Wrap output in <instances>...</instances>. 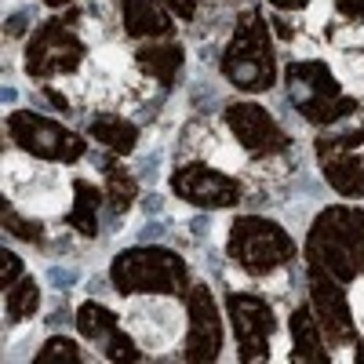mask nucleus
<instances>
[{
	"label": "nucleus",
	"instance_id": "2f4dec72",
	"mask_svg": "<svg viewBox=\"0 0 364 364\" xmlns=\"http://www.w3.org/2000/svg\"><path fill=\"white\" fill-rule=\"evenodd\" d=\"M357 360H364V343H360V350H357Z\"/></svg>",
	"mask_w": 364,
	"mask_h": 364
},
{
	"label": "nucleus",
	"instance_id": "b1692460",
	"mask_svg": "<svg viewBox=\"0 0 364 364\" xmlns=\"http://www.w3.org/2000/svg\"><path fill=\"white\" fill-rule=\"evenodd\" d=\"M4 226H8V233H15V237H22V240H33V245H41L44 240V230H41V223H22V215L8 204V211H4Z\"/></svg>",
	"mask_w": 364,
	"mask_h": 364
},
{
	"label": "nucleus",
	"instance_id": "412c9836",
	"mask_svg": "<svg viewBox=\"0 0 364 364\" xmlns=\"http://www.w3.org/2000/svg\"><path fill=\"white\" fill-rule=\"evenodd\" d=\"M4 306H8V321L33 317L37 306H41V288L29 281V277H18L11 288H4Z\"/></svg>",
	"mask_w": 364,
	"mask_h": 364
},
{
	"label": "nucleus",
	"instance_id": "cd10ccee",
	"mask_svg": "<svg viewBox=\"0 0 364 364\" xmlns=\"http://www.w3.org/2000/svg\"><path fill=\"white\" fill-rule=\"evenodd\" d=\"M164 4L178 15V18H193L197 15V4H200V0H164Z\"/></svg>",
	"mask_w": 364,
	"mask_h": 364
},
{
	"label": "nucleus",
	"instance_id": "f03ea898",
	"mask_svg": "<svg viewBox=\"0 0 364 364\" xmlns=\"http://www.w3.org/2000/svg\"><path fill=\"white\" fill-rule=\"evenodd\" d=\"M109 281L120 295H186L193 284L186 259L157 245L120 252L109 266Z\"/></svg>",
	"mask_w": 364,
	"mask_h": 364
},
{
	"label": "nucleus",
	"instance_id": "6e6552de",
	"mask_svg": "<svg viewBox=\"0 0 364 364\" xmlns=\"http://www.w3.org/2000/svg\"><path fill=\"white\" fill-rule=\"evenodd\" d=\"M226 314H230L233 336H237V357L245 360V364L262 360L269 353L273 328H277L273 306H269L266 299L252 295V291H230L226 295Z\"/></svg>",
	"mask_w": 364,
	"mask_h": 364
},
{
	"label": "nucleus",
	"instance_id": "c756f323",
	"mask_svg": "<svg viewBox=\"0 0 364 364\" xmlns=\"http://www.w3.org/2000/svg\"><path fill=\"white\" fill-rule=\"evenodd\" d=\"M273 8H281V11H299V8H306L310 0H269Z\"/></svg>",
	"mask_w": 364,
	"mask_h": 364
},
{
	"label": "nucleus",
	"instance_id": "dca6fc26",
	"mask_svg": "<svg viewBox=\"0 0 364 364\" xmlns=\"http://www.w3.org/2000/svg\"><path fill=\"white\" fill-rule=\"evenodd\" d=\"M87 135L95 139L99 146H106L109 154H132L135 142H139V128L132 124V120L113 117V113H99V117H91Z\"/></svg>",
	"mask_w": 364,
	"mask_h": 364
},
{
	"label": "nucleus",
	"instance_id": "423d86ee",
	"mask_svg": "<svg viewBox=\"0 0 364 364\" xmlns=\"http://www.w3.org/2000/svg\"><path fill=\"white\" fill-rule=\"evenodd\" d=\"M84 11H66L44 22L26 44V73L48 80L55 73H73L84 63V41L77 37V22Z\"/></svg>",
	"mask_w": 364,
	"mask_h": 364
},
{
	"label": "nucleus",
	"instance_id": "4be33fe9",
	"mask_svg": "<svg viewBox=\"0 0 364 364\" xmlns=\"http://www.w3.org/2000/svg\"><path fill=\"white\" fill-rule=\"evenodd\" d=\"M51 360H80V350L70 343V339H63V336H51L41 350H37V357H33V364H51Z\"/></svg>",
	"mask_w": 364,
	"mask_h": 364
},
{
	"label": "nucleus",
	"instance_id": "9d476101",
	"mask_svg": "<svg viewBox=\"0 0 364 364\" xmlns=\"http://www.w3.org/2000/svg\"><path fill=\"white\" fill-rule=\"evenodd\" d=\"M226 124L233 132V139L248 149L255 157H273V154H284L291 146L288 132H281V124L273 120L259 102H230L226 106Z\"/></svg>",
	"mask_w": 364,
	"mask_h": 364
},
{
	"label": "nucleus",
	"instance_id": "c85d7f7f",
	"mask_svg": "<svg viewBox=\"0 0 364 364\" xmlns=\"http://www.w3.org/2000/svg\"><path fill=\"white\" fill-rule=\"evenodd\" d=\"M29 18H33V11H18V15H15V18L8 22V33H11V37H18L22 29L29 26Z\"/></svg>",
	"mask_w": 364,
	"mask_h": 364
},
{
	"label": "nucleus",
	"instance_id": "f257e3e1",
	"mask_svg": "<svg viewBox=\"0 0 364 364\" xmlns=\"http://www.w3.org/2000/svg\"><path fill=\"white\" fill-rule=\"evenodd\" d=\"M306 269L353 284L364 277V211L357 208H324L306 237Z\"/></svg>",
	"mask_w": 364,
	"mask_h": 364
},
{
	"label": "nucleus",
	"instance_id": "6ab92c4d",
	"mask_svg": "<svg viewBox=\"0 0 364 364\" xmlns=\"http://www.w3.org/2000/svg\"><path fill=\"white\" fill-rule=\"evenodd\" d=\"M77 331L87 339V343H106L113 331H117V314L109 306H102V302H80L77 306Z\"/></svg>",
	"mask_w": 364,
	"mask_h": 364
},
{
	"label": "nucleus",
	"instance_id": "f8f14e48",
	"mask_svg": "<svg viewBox=\"0 0 364 364\" xmlns=\"http://www.w3.org/2000/svg\"><path fill=\"white\" fill-rule=\"evenodd\" d=\"M186 314H190V336H186V360H215L223 353V324L219 306L208 284H190L186 291Z\"/></svg>",
	"mask_w": 364,
	"mask_h": 364
},
{
	"label": "nucleus",
	"instance_id": "aec40b11",
	"mask_svg": "<svg viewBox=\"0 0 364 364\" xmlns=\"http://www.w3.org/2000/svg\"><path fill=\"white\" fill-rule=\"evenodd\" d=\"M102 168H106V204H109V211L113 215H120L132 200H135V193H139V182L132 178V171H124L120 164H109V161H99Z\"/></svg>",
	"mask_w": 364,
	"mask_h": 364
},
{
	"label": "nucleus",
	"instance_id": "f3484780",
	"mask_svg": "<svg viewBox=\"0 0 364 364\" xmlns=\"http://www.w3.org/2000/svg\"><path fill=\"white\" fill-rule=\"evenodd\" d=\"M139 63L149 77H157L164 87H171L182 63H186V51H182V44H146L139 48Z\"/></svg>",
	"mask_w": 364,
	"mask_h": 364
},
{
	"label": "nucleus",
	"instance_id": "5701e85b",
	"mask_svg": "<svg viewBox=\"0 0 364 364\" xmlns=\"http://www.w3.org/2000/svg\"><path fill=\"white\" fill-rule=\"evenodd\" d=\"M102 353L109 357V360H117V364H132V360H139V350H135V343H132V336H124V331H113V336L102 343Z\"/></svg>",
	"mask_w": 364,
	"mask_h": 364
},
{
	"label": "nucleus",
	"instance_id": "393cba45",
	"mask_svg": "<svg viewBox=\"0 0 364 364\" xmlns=\"http://www.w3.org/2000/svg\"><path fill=\"white\" fill-rule=\"evenodd\" d=\"M48 281H51V288H63V291H66V288L77 284V273L66 269V266H51V269H48Z\"/></svg>",
	"mask_w": 364,
	"mask_h": 364
},
{
	"label": "nucleus",
	"instance_id": "20e7f679",
	"mask_svg": "<svg viewBox=\"0 0 364 364\" xmlns=\"http://www.w3.org/2000/svg\"><path fill=\"white\" fill-rule=\"evenodd\" d=\"M284 91H288V102L317 128L336 124L339 117H346L357 106L350 95H343L339 80L331 77V70L324 63H317V58L291 63L284 70Z\"/></svg>",
	"mask_w": 364,
	"mask_h": 364
},
{
	"label": "nucleus",
	"instance_id": "7c9ffc66",
	"mask_svg": "<svg viewBox=\"0 0 364 364\" xmlns=\"http://www.w3.org/2000/svg\"><path fill=\"white\" fill-rule=\"evenodd\" d=\"M48 8H63V4H70V0H44Z\"/></svg>",
	"mask_w": 364,
	"mask_h": 364
},
{
	"label": "nucleus",
	"instance_id": "1a4fd4ad",
	"mask_svg": "<svg viewBox=\"0 0 364 364\" xmlns=\"http://www.w3.org/2000/svg\"><path fill=\"white\" fill-rule=\"evenodd\" d=\"M364 132L360 128H346V132H324L317 139V157H321V171L328 178V186L343 193V197H364V161L353 154L360 146Z\"/></svg>",
	"mask_w": 364,
	"mask_h": 364
},
{
	"label": "nucleus",
	"instance_id": "2eb2a0df",
	"mask_svg": "<svg viewBox=\"0 0 364 364\" xmlns=\"http://www.w3.org/2000/svg\"><path fill=\"white\" fill-rule=\"evenodd\" d=\"M328 350L321 346V321L314 306H299L291 314V360H324Z\"/></svg>",
	"mask_w": 364,
	"mask_h": 364
},
{
	"label": "nucleus",
	"instance_id": "0eeeda50",
	"mask_svg": "<svg viewBox=\"0 0 364 364\" xmlns=\"http://www.w3.org/2000/svg\"><path fill=\"white\" fill-rule=\"evenodd\" d=\"M8 132H11L15 146L26 149V154L37 157V161L77 164V161L87 154L84 135H77L73 128L58 124V120H51V117L29 113V109H18V113L8 117Z\"/></svg>",
	"mask_w": 364,
	"mask_h": 364
},
{
	"label": "nucleus",
	"instance_id": "9b49d317",
	"mask_svg": "<svg viewBox=\"0 0 364 364\" xmlns=\"http://www.w3.org/2000/svg\"><path fill=\"white\" fill-rule=\"evenodd\" d=\"M175 197L190 200L197 208H233L240 200V182L233 175H223L208 164H182L171 171Z\"/></svg>",
	"mask_w": 364,
	"mask_h": 364
},
{
	"label": "nucleus",
	"instance_id": "7ed1b4c3",
	"mask_svg": "<svg viewBox=\"0 0 364 364\" xmlns=\"http://www.w3.org/2000/svg\"><path fill=\"white\" fill-rule=\"evenodd\" d=\"M219 66L223 77L240 91H269L277 84V55H273L269 29L259 11H240Z\"/></svg>",
	"mask_w": 364,
	"mask_h": 364
},
{
	"label": "nucleus",
	"instance_id": "ddd939ff",
	"mask_svg": "<svg viewBox=\"0 0 364 364\" xmlns=\"http://www.w3.org/2000/svg\"><path fill=\"white\" fill-rule=\"evenodd\" d=\"M310 306H314V314H317V321L324 328V336L331 343H353L357 339L346 284L324 277V273H310Z\"/></svg>",
	"mask_w": 364,
	"mask_h": 364
},
{
	"label": "nucleus",
	"instance_id": "a878e982",
	"mask_svg": "<svg viewBox=\"0 0 364 364\" xmlns=\"http://www.w3.org/2000/svg\"><path fill=\"white\" fill-rule=\"evenodd\" d=\"M4 262H8V269H4V288H11V284L22 277V262H18L15 252H4Z\"/></svg>",
	"mask_w": 364,
	"mask_h": 364
},
{
	"label": "nucleus",
	"instance_id": "39448f33",
	"mask_svg": "<svg viewBox=\"0 0 364 364\" xmlns=\"http://www.w3.org/2000/svg\"><path fill=\"white\" fill-rule=\"evenodd\" d=\"M226 252L248 273H269V269H277V266L295 259V240L281 223L259 219V215H240L230 226Z\"/></svg>",
	"mask_w": 364,
	"mask_h": 364
},
{
	"label": "nucleus",
	"instance_id": "4468645a",
	"mask_svg": "<svg viewBox=\"0 0 364 364\" xmlns=\"http://www.w3.org/2000/svg\"><path fill=\"white\" fill-rule=\"evenodd\" d=\"M171 8L161 0H120V18H124V33L135 41L164 37L175 29V18L168 15Z\"/></svg>",
	"mask_w": 364,
	"mask_h": 364
},
{
	"label": "nucleus",
	"instance_id": "bb28decb",
	"mask_svg": "<svg viewBox=\"0 0 364 364\" xmlns=\"http://www.w3.org/2000/svg\"><path fill=\"white\" fill-rule=\"evenodd\" d=\"M336 8H339V15L364 22V0H336Z\"/></svg>",
	"mask_w": 364,
	"mask_h": 364
},
{
	"label": "nucleus",
	"instance_id": "a211bd4d",
	"mask_svg": "<svg viewBox=\"0 0 364 364\" xmlns=\"http://www.w3.org/2000/svg\"><path fill=\"white\" fill-rule=\"evenodd\" d=\"M99 208H102V190L91 186L87 178L73 182V211H70V226L84 237L99 233Z\"/></svg>",
	"mask_w": 364,
	"mask_h": 364
}]
</instances>
